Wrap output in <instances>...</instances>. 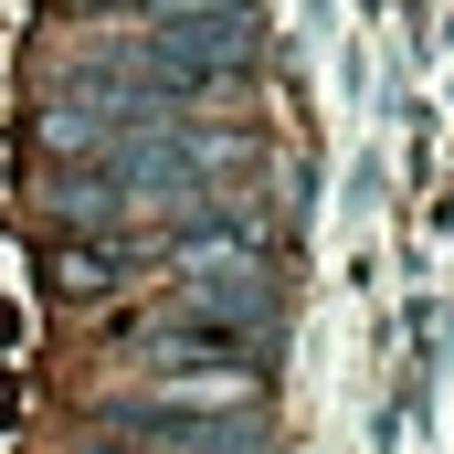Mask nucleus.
<instances>
[{"instance_id":"2","label":"nucleus","mask_w":454,"mask_h":454,"mask_svg":"<svg viewBox=\"0 0 454 454\" xmlns=\"http://www.w3.org/2000/svg\"><path fill=\"white\" fill-rule=\"evenodd\" d=\"M137 402H159V412H254L264 402V380H254V359H180V370H159Z\"/></svg>"},{"instance_id":"1","label":"nucleus","mask_w":454,"mask_h":454,"mask_svg":"<svg viewBox=\"0 0 454 454\" xmlns=\"http://www.w3.org/2000/svg\"><path fill=\"white\" fill-rule=\"evenodd\" d=\"M127 454H264L254 412H159V402H106Z\"/></svg>"}]
</instances>
